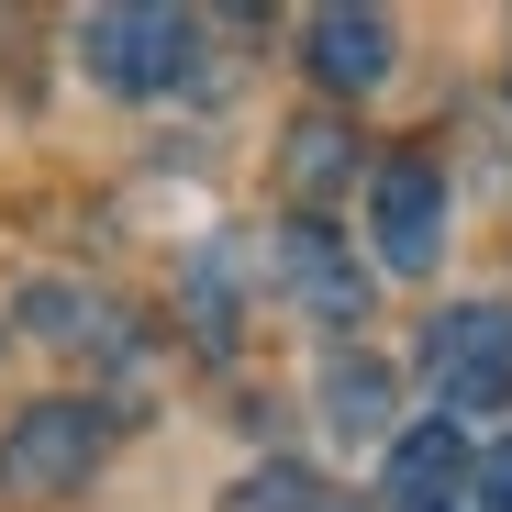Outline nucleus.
I'll list each match as a JSON object with an SVG mask.
<instances>
[{
	"label": "nucleus",
	"mask_w": 512,
	"mask_h": 512,
	"mask_svg": "<svg viewBox=\"0 0 512 512\" xmlns=\"http://www.w3.org/2000/svg\"><path fill=\"white\" fill-rule=\"evenodd\" d=\"M101 457V412L90 401H23V423L0 435V490H23V501H56L78 490Z\"/></svg>",
	"instance_id": "obj_1"
},
{
	"label": "nucleus",
	"mask_w": 512,
	"mask_h": 512,
	"mask_svg": "<svg viewBox=\"0 0 512 512\" xmlns=\"http://www.w3.org/2000/svg\"><path fill=\"white\" fill-rule=\"evenodd\" d=\"M423 357H435V379H446V401H457V412H501V401H512V312H501V301L435 312Z\"/></svg>",
	"instance_id": "obj_2"
},
{
	"label": "nucleus",
	"mask_w": 512,
	"mask_h": 512,
	"mask_svg": "<svg viewBox=\"0 0 512 512\" xmlns=\"http://www.w3.org/2000/svg\"><path fill=\"white\" fill-rule=\"evenodd\" d=\"M368 223H379V268L423 279V268L446 256V167H435V156H390Z\"/></svg>",
	"instance_id": "obj_3"
},
{
	"label": "nucleus",
	"mask_w": 512,
	"mask_h": 512,
	"mask_svg": "<svg viewBox=\"0 0 512 512\" xmlns=\"http://www.w3.org/2000/svg\"><path fill=\"white\" fill-rule=\"evenodd\" d=\"M78 56H90L101 90H167L190 67V23L179 12H90L78 23Z\"/></svg>",
	"instance_id": "obj_4"
},
{
	"label": "nucleus",
	"mask_w": 512,
	"mask_h": 512,
	"mask_svg": "<svg viewBox=\"0 0 512 512\" xmlns=\"http://www.w3.org/2000/svg\"><path fill=\"white\" fill-rule=\"evenodd\" d=\"M279 279L301 290L312 323H368V279H357V256L334 245V223H312V212L279 234Z\"/></svg>",
	"instance_id": "obj_5"
},
{
	"label": "nucleus",
	"mask_w": 512,
	"mask_h": 512,
	"mask_svg": "<svg viewBox=\"0 0 512 512\" xmlns=\"http://www.w3.org/2000/svg\"><path fill=\"white\" fill-rule=\"evenodd\" d=\"M457 479H468V435H457V412H435V423H412V435H390V501H401V512H446Z\"/></svg>",
	"instance_id": "obj_6"
},
{
	"label": "nucleus",
	"mask_w": 512,
	"mask_h": 512,
	"mask_svg": "<svg viewBox=\"0 0 512 512\" xmlns=\"http://www.w3.org/2000/svg\"><path fill=\"white\" fill-rule=\"evenodd\" d=\"M301 56H312L323 90H379V78H390V23L379 12H323Z\"/></svg>",
	"instance_id": "obj_7"
},
{
	"label": "nucleus",
	"mask_w": 512,
	"mask_h": 512,
	"mask_svg": "<svg viewBox=\"0 0 512 512\" xmlns=\"http://www.w3.org/2000/svg\"><path fill=\"white\" fill-rule=\"evenodd\" d=\"M346 167H357V134L334 123V112H301V123H290V145H279V179H290V201H301V212H312L334 179H346Z\"/></svg>",
	"instance_id": "obj_8"
},
{
	"label": "nucleus",
	"mask_w": 512,
	"mask_h": 512,
	"mask_svg": "<svg viewBox=\"0 0 512 512\" xmlns=\"http://www.w3.org/2000/svg\"><path fill=\"white\" fill-rule=\"evenodd\" d=\"M323 412H334V435H379V423H390V368L379 357L323 368Z\"/></svg>",
	"instance_id": "obj_9"
},
{
	"label": "nucleus",
	"mask_w": 512,
	"mask_h": 512,
	"mask_svg": "<svg viewBox=\"0 0 512 512\" xmlns=\"http://www.w3.org/2000/svg\"><path fill=\"white\" fill-rule=\"evenodd\" d=\"M301 490H312L301 468H268V479H245V501H234V512H312Z\"/></svg>",
	"instance_id": "obj_10"
}]
</instances>
